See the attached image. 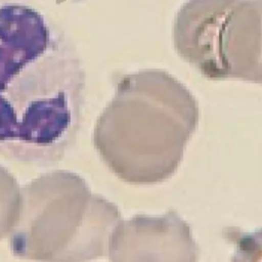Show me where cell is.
I'll return each mask as SVG.
<instances>
[{
  "label": "cell",
  "mask_w": 262,
  "mask_h": 262,
  "mask_svg": "<svg viewBox=\"0 0 262 262\" xmlns=\"http://www.w3.org/2000/svg\"><path fill=\"white\" fill-rule=\"evenodd\" d=\"M86 72L59 23L32 0H0V154L40 167L76 141Z\"/></svg>",
  "instance_id": "6da1fadb"
},
{
  "label": "cell",
  "mask_w": 262,
  "mask_h": 262,
  "mask_svg": "<svg viewBox=\"0 0 262 262\" xmlns=\"http://www.w3.org/2000/svg\"><path fill=\"white\" fill-rule=\"evenodd\" d=\"M114 96L96 120L92 142L121 180L155 184L170 178L196 131L200 110L171 74L143 69L114 80Z\"/></svg>",
  "instance_id": "7a4b0ae2"
},
{
  "label": "cell",
  "mask_w": 262,
  "mask_h": 262,
  "mask_svg": "<svg viewBox=\"0 0 262 262\" xmlns=\"http://www.w3.org/2000/svg\"><path fill=\"white\" fill-rule=\"evenodd\" d=\"M120 221L118 207L92 193L82 177L70 171H53L23 187L9 246L20 259L89 262L106 255Z\"/></svg>",
  "instance_id": "3957f363"
},
{
  "label": "cell",
  "mask_w": 262,
  "mask_h": 262,
  "mask_svg": "<svg viewBox=\"0 0 262 262\" xmlns=\"http://www.w3.org/2000/svg\"><path fill=\"white\" fill-rule=\"evenodd\" d=\"M173 44L208 80L262 84V0H187L174 18Z\"/></svg>",
  "instance_id": "277c9868"
},
{
  "label": "cell",
  "mask_w": 262,
  "mask_h": 262,
  "mask_svg": "<svg viewBox=\"0 0 262 262\" xmlns=\"http://www.w3.org/2000/svg\"><path fill=\"white\" fill-rule=\"evenodd\" d=\"M200 256L189 224L174 210L121 220L108 244L111 262H199Z\"/></svg>",
  "instance_id": "5b68a950"
},
{
  "label": "cell",
  "mask_w": 262,
  "mask_h": 262,
  "mask_svg": "<svg viewBox=\"0 0 262 262\" xmlns=\"http://www.w3.org/2000/svg\"><path fill=\"white\" fill-rule=\"evenodd\" d=\"M21 190L16 179L0 165V239L12 231L19 215Z\"/></svg>",
  "instance_id": "8992f818"
},
{
  "label": "cell",
  "mask_w": 262,
  "mask_h": 262,
  "mask_svg": "<svg viewBox=\"0 0 262 262\" xmlns=\"http://www.w3.org/2000/svg\"><path fill=\"white\" fill-rule=\"evenodd\" d=\"M221 234L233 247L230 262H262V227L248 232L229 226Z\"/></svg>",
  "instance_id": "52a82bcc"
}]
</instances>
